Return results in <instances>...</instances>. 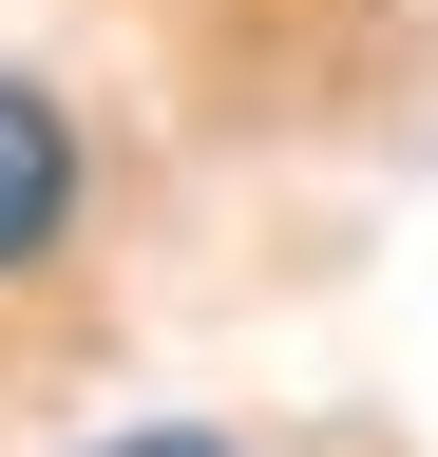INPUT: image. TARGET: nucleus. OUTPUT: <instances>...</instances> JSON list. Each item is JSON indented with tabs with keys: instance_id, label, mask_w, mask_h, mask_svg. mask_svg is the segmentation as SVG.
<instances>
[{
	"instance_id": "2",
	"label": "nucleus",
	"mask_w": 438,
	"mask_h": 457,
	"mask_svg": "<svg viewBox=\"0 0 438 457\" xmlns=\"http://www.w3.org/2000/svg\"><path fill=\"white\" fill-rule=\"evenodd\" d=\"M95 457H248V438H191V420H172V438H95Z\"/></svg>"
},
{
	"instance_id": "1",
	"label": "nucleus",
	"mask_w": 438,
	"mask_h": 457,
	"mask_svg": "<svg viewBox=\"0 0 438 457\" xmlns=\"http://www.w3.org/2000/svg\"><path fill=\"white\" fill-rule=\"evenodd\" d=\"M58 248H77V114L0 57V286H38Z\"/></svg>"
}]
</instances>
